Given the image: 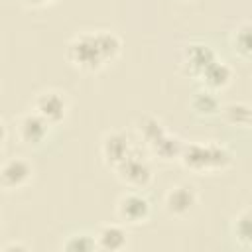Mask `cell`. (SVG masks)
Masks as SVG:
<instances>
[{"mask_svg":"<svg viewBox=\"0 0 252 252\" xmlns=\"http://www.w3.org/2000/svg\"><path fill=\"white\" fill-rule=\"evenodd\" d=\"M199 205V191L193 183L181 181L171 185L163 195V209L173 219H187Z\"/></svg>","mask_w":252,"mask_h":252,"instance_id":"cell-6","label":"cell"},{"mask_svg":"<svg viewBox=\"0 0 252 252\" xmlns=\"http://www.w3.org/2000/svg\"><path fill=\"white\" fill-rule=\"evenodd\" d=\"M116 219L120 224L126 226H140L146 224L152 217V203L142 191H126L116 201Z\"/></svg>","mask_w":252,"mask_h":252,"instance_id":"cell-4","label":"cell"},{"mask_svg":"<svg viewBox=\"0 0 252 252\" xmlns=\"http://www.w3.org/2000/svg\"><path fill=\"white\" fill-rule=\"evenodd\" d=\"M61 250H65V252H94L96 250L94 232H89V230L71 232L61 242Z\"/></svg>","mask_w":252,"mask_h":252,"instance_id":"cell-18","label":"cell"},{"mask_svg":"<svg viewBox=\"0 0 252 252\" xmlns=\"http://www.w3.org/2000/svg\"><path fill=\"white\" fill-rule=\"evenodd\" d=\"M232 79H234L232 67H230L226 61H222L220 57H217V59L197 77V81L201 83V87H205V89H209V91H215V93H220V91L228 89L230 83H232Z\"/></svg>","mask_w":252,"mask_h":252,"instance_id":"cell-11","label":"cell"},{"mask_svg":"<svg viewBox=\"0 0 252 252\" xmlns=\"http://www.w3.org/2000/svg\"><path fill=\"white\" fill-rule=\"evenodd\" d=\"M69 108L71 104H69L67 93L59 89H43L33 96V102H32V110L37 112L51 126L61 124L69 116Z\"/></svg>","mask_w":252,"mask_h":252,"instance_id":"cell-5","label":"cell"},{"mask_svg":"<svg viewBox=\"0 0 252 252\" xmlns=\"http://www.w3.org/2000/svg\"><path fill=\"white\" fill-rule=\"evenodd\" d=\"M26 8H43L47 4H53L55 0H20Z\"/></svg>","mask_w":252,"mask_h":252,"instance_id":"cell-20","label":"cell"},{"mask_svg":"<svg viewBox=\"0 0 252 252\" xmlns=\"http://www.w3.org/2000/svg\"><path fill=\"white\" fill-rule=\"evenodd\" d=\"M220 114L224 118L226 124H230L232 128H242L248 130L250 122H252V108L248 102L236 100V102H228L224 106H220Z\"/></svg>","mask_w":252,"mask_h":252,"instance_id":"cell-17","label":"cell"},{"mask_svg":"<svg viewBox=\"0 0 252 252\" xmlns=\"http://www.w3.org/2000/svg\"><path fill=\"white\" fill-rule=\"evenodd\" d=\"M250 32H252V26L248 20H242L238 22L232 30H230V35H228V43H230V49L232 53L242 59L244 63L250 61V55H252V41H250Z\"/></svg>","mask_w":252,"mask_h":252,"instance_id":"cell-15","label":"cell"},{"mask_svg":"<svg viewBox=\"0 0 252 252\" xmlns=\"http://www.w3.org/2000/svg\"><path fill=\"white\" fill-rule=\"evenodd\" d=\"M49 130H51V124L45 122L37 112L33 110H28V112H22L16 120V134H18V140L28 146V148H39L47 138H49Z\"/></svg>","mask_w":252,"mask_h":252,"instance_id":"cell-8","label":"cell"},{"mask_svg":"<svg viewBox=\"0 0 252 252\" xmlns=\"http://www.w3.org/2000/svg\"><path fill=\"white\" fill-rule=\"evenodd\" d=\"M136 130H138L140 140H142L144 146H146L148 142H152L154 138H158L159 134H163V132H165V126H163V122H161L159 118H156V116H152V114H144V116L138 120Z\"/></svg>","mask_w":252,"mask_h":252,"instance_id":"cell-19","label":"cell"},{"mask_svg":"<svg viewBox=\"0 0 252 252\" xmlns=\"http://www.w3.org/2000/svg\"><path fill=\"white\" fill-rule=\"evenodd\" d=\"M136 146L132 144L130 136L122 130H110L100 140V158L106 167L114 169Z\"/></svg>","mask_w":252,"mask_h":252,"instance_id":"cell-10","label":"cell"},{"mask_svg":"<svg viewBox=\"0 0 252 252\" xmlns=\"http://www.w3.org/2000/svg\"><path fill=\"white\" fill-rule=\"evenodd\" d=\"M250 220H252L250 207H244L232 217V222H230L232 240L242 250H250L252 248V224H250Z\"/></svg>","mask_w":252,"mask_h":252,"instance_id":"cell-16","label":"cell"},{"mask_svg":"<svg viewBox=\"0 0 252 252\" xmlns=\"http://www.w3.org/2000/svg\"><path fill=\"white\" fill-rule=\"evenodd\" d=\"M28 248L30 246L24 244V242H8V244L2 246V250H6V252H10V250H28Z\"/></svg>","mask_w":252,"mask_h":252,"instance_id":"cell-22","label":"cell"},{"mask_svg":"<svg viewBox=\"0 0 252 252\" xmlns=\"http://www.w3.org/2000/svg\"><path fill=\"white\" fill-rule=\"evenodd\" d=\"M189 106H191V110H193L195 116H199V118H211V116L220 114V106L222 104H220L219 93L201 87L199 91L193 93V96L189 100Z\"/></svg>","mask_w":252,"mask_h":252,"instance_id":"cell-14","label":"cell"},{"mask_svg":"<svg viewBox=\"0 0 252 252\" xmlns=\"http://www.w3.org/2000/svg\"><path fill=\"white\" fill-rule=\"evenodd\" d=\"M33 179V165L26 158H8L0 163V187L4 191H18Z\"/></svg>","mask_w":252,"mask_h":252,"instance_id":"cell-9","label":"cell"},{"mask_svg":"<svg viewBox=\"0 0 252 252\" xmlns=\"http://www.w3.org/2000/svg\"><path fill=\"white\" fill-rule=\"evenodd\" d=\"M181 148H183V140L175 134H169L167 130L163 134H159L158 138H154L152 142L146 144V150L152 158L163 161V163H171V161H177L179 154H181Z\"/></svg>","mask_w":252,"mask_h":252,"instance_id":"cell-12","label":"cell"},{"mask_svg":"<svg viewBox=\"0 0 252 252\" xmlns=\"http://www.w3.org/2000/svg\"><path fill=\"white\" fill-rule=\"evenodd\" d=\"M94 240H96V250H124L128 246V232L124 228V224L118 222H108L102 224L96 232H94Z\"/></svg>","mask_w":252,"mask_h":252,"instance_id":"cell-13","label":"cell"},{"mask_svg":"<svg viewBox=\"0 0 252 252\" xmlns=\"http://www.w3.org/2000/svg\"><path fill=\"white\" fill-rule=\"evenodd\" d=\"M122 51V39L112 30L81 32L67 43L65 57L77 71L98 73L108 63L116 61Z\"/></svg>","mask_w":252,"mask_h":252,"instance_id":"cell-1","label":"cell"},{"mask_svg":"<svg viewBox=\"0 0 252 252\" xmlns=\"http://www.w3.org/2000/svg\"><path fill=\"white\" fill-rule=\"evenodd\" d=\"M112 171L124 187L134 189V191L148 189L154 181V167L150 159L138 148H134Z\"/></svg>","mask_w":252,"mask_h":252,"instance_id":"cell-3","label":"cell"},{"mask_svg":"<svg viewBox=\"0 0 252 252\" xmlns=\"http://www.w3.org/2000/svg\"><path fill=\"white\" fill-rule=\"evenodd\" d=\"M217 57H219L217 51L209 43H205V41H191V43L183 45L181 57H179V65H181V71L187 77L197 79Z\"/></svg>","mask_w":252,"mask_h":252,"instance_id":"cell-7","label":"cell"},{"mask_svg":"<svg viewBox=\"0 0 252 252\" xmlns=\"http://www.w3.org/2000/svg\"><path fill=\"white\" fill-rule=\"evenodd\" d=\"M6 142H8V126H6L4 118H0V150H4Z\"/></svg>","mask_w":252,"mask_h":252,"instance_id":"cell-21","label":"cell"},{"mask_svg":"<svg viewBox=\"0 0 252 252\" xmlns=\"http://www.w3.org/2000/svg\"><path fill=\"white\" fill-rule=\"evenodd\" d=\"M177 161L191 173L211 175L222 173L234 163V152L215 140L207 142H183Z\"/></svg>","mask_w":252,"mask_h":252,"instance_id":"cell-2","label":"cell"},{"mask_svg":"<svg viewBox=\"0 0 252 252\" xmlns=\"http://www.w3.org/2000/svg\"><path fill=\"white\" fill-rule=\"evenodd\" d=\"M0 226H2V213H0Z\"/></svg>","mask_w":252,"mask_h":252,"instance_id":"cell-23","label":"cell"}]
</instances>
